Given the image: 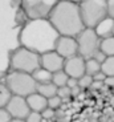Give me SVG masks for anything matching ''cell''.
Returning a JSON list of instances; mask_svg holds the SVG:
<instances>
[{"label":"cell","instance_id":"cell-1","mask_svg":"<svg viewBox=\"0 0 114 122\" xmlns=\"http://www.w3.org/2000/svg\"><path fill=\"white\" fill-rule=\"evenodd\" d=\"M59 36L48 19H32L25 23L20 32V44L41 55L55 49Z\"/></svg>","mask_w":114,"mask_h":122},{"label":"cell","instance_id":"cell-2","mask_svg":"<svg viewBox=\"0 0 114 122\" xmlns=\"http://www.w3.org/2000/svg\"><path fill=\"white\" fill-rule=\"evenodd\" d=\"M48 20L60 36L76 37L85 28L80 15L78 4L65 0H59L56 3L52 12L48 16Z\"/></svg>","mask_w":114,"mask_h":122},{"label":"cell","instance_id":"cell-3","mask_svg":"<svg viewBox=\"0 0 114 122\" xmlns=\"http://www.w3.org/2000/svg\"><path fill=\"white\" fill-rule=\"evenodd\" d=\"M78 9L85 28H94L102 19L109 16L108 0H81Z\"/></svg>","mask_w":114,"mask_h":122},{"label":"cell","instance_id":"cell-4","mask_svg":"<svg viewBox=\"0 0 114 122\" xmlns=\"http://www.w3.org/2000/svg\"><path fill=\"white\" fill-rule=\"evenodd\" d=\"M5 86L13 96H21L27 97L31 93L36 92L37 82L33 80L31 73L19 72V70H11L5 77L4 81Z\"/></svg>","mask_w":114,"mask_h":122},{"label":"cell","instance_id":"cell-5","mask_svg":"<svg viewBox=\"0 0 114 122\" xmlns=\"http://www.w3.org/2000/svg\"><path fill=\"white\" fill-rule=\"evenodd\" d=\"M9 66L11 70L32 73L35 69L40 66V55L25 46H20L11 53Z\"/></svg>","mask_w":114,"mask_h":122},{"label":"cell","instance_id":"cell-6","mask_svg":"<svg viewBox=\"0 0 114 122\" xmlns=\"http://www.w3.org/2000/svg\"><path fill=\"white\" fill-rule=\"evenodd\" d=\"M77 40L78 55L82 56L85 60L92 58L96 56V53L99 51V39L93 28H84L80 33L76 36Z\"/></svg>","mask_w":114,"mask_h":122},{"label":"cell","instance_id":"cell-7","mask_svg":"<svg viewBox=\"0 0 114 122\" xmlns=\"http://www.w3.org/2000/svg\"><path fill=\"white\" fill-rule=\"evenodd\" d=\"M59 0H21V7L28 20L48 19Z\"/></svg>","mask_w":114,"mask_h":122},{"label":"cell","instance_id":"cell-8","mask_svg":"<svg viewBox=\"0 0 114 122\" xmlns=\"http://www.w3.org/2000/svg\"><path fill=\"white\" fill-rule=\"evenodd\" d=\"M4 107L8 110V113L11 114L12 118L24 119L29 114V112H31V109H29V106L27 104L25 97H21V96H13L12 94L9 97L8 102H7V105Z\"/></svg>","mask_w":114,"mask_h":122},{"label":"cell","instance_id":"cell-9","mask_svg":"<svg viewBox=\"0 0 114 122\" xmlns=\"http://www.w3.org/2000/svg\"><path fill=\"white\" fill-rule=\"evenodd\" d=\"M55 51L59 53L61 57L68 58L72 56L78 55L77 48V40L73 36H59L55 45Z\"/></svg>","mask_w":114,"mask_h":122},{"label":"cell","instance_id":"cell-10","mask_svg":"<svg viewBox=\"0 0 114 122\" xmlns=\"http://www.w3.org/2000/svg\"><path fill=\"white\" fill-rule=\"evenodd\" d=\"M62 69L69 77L80 78L82 74H85V58L80 55L65 58Z\"/></svg>","mask_w":114,"mask_h":122},{"label":"cell","instance_id":"cell-11","mask_svg":"<svg viewBox=\"0 0 114 122\" xmlns=\"http://www.w3.org/2000/svg\"><path fill=\"white\" fill-rule=\"evenodd\" d=\"M64 57L59 55L55 49L53 51H48L40 55V66H43L44 69L49 70L50 73L56 72V70L62 69L64 66Z\"/></svg>","mask_w":114,"mask_h":122},{"label":"cell","instance_id":"cell-12","mask_svg":"<svg viewBox=\"0 0 114 122\" xmlns=\"http://www.w3.org/2000/svg\"><path fill=\"white\" fill-rule=\"evenodd\" d=\"M93 29H94V32L97 33V36L99 39L114 36V19H111L110 16L102 19Z\"/></svg>","mask_w":114,"mask_h":122},{"label":"cell","instance_id":"cell-13","mask_svg":"<svg viewBox=\"0 0 114 122\" xmlns=\"http://www.w3.org/2000/svg\"><path fill=\"white\" fill-rule=\"evenodd\" d=\"M25 100H27V104L32 112H39L40 113L48 106V100L44 96H41L40 93H37V92H33L29 96H27Z\"/></svg>","mask_w":114,"mask_h":122},{"label":"cell","instance_id":"cell-14","mask_svg":"<svg viewBox=\"0 0 114 122\" xmlns=\"http://www.w3.org/2000/svg\"><path fill=\"white\" fill-rule=\"evenodd\" d=\"M36 92L40 93L41 96H44V97L48 100L49 97H53V96L57 94V86H56L52 81H49V82H43V84H37Z\"/></svg>","mask_w":114,"mask_h":122},{"label":"cell","instance_id":"cell-15","mask_svg":"<svg viewBox=\"0 0 114 122\" xmlns=\"http://www.w3.org/2000/svg\"><path fill=\"white\" fill-rule=\"evenodd\" d=\"M31 74H32L33 80L37 84H43V82H49V81H52V73H50L49 70L44 69L43 66H39L37 69H35Z\"/></svg>","mask_w":114,"mask_h":122},{"label":"cell","instance_id":"cell-16","mask_svg":"<svg viewBox=\"0 0 114 122\" xmlns=\"http://www.w3.org/2000/svg\"><path fill=\"white\" fill-rule=\"evenodd\" d=\"M99 51L105 56H114V36L101 39V41H99Z\"/></svg>","mask_w":114,"mask_h":122},{"label":"cell","instance_id":"cell-17","mask_svg":"<svg viewBox=\"0 0 114 122\" xmlns=\"http://www.w3.org/2000/svg\"><path fill=\"white\" fill-rule=\"evenodd\" d=\"M98 70H101V62L97 61L96 58H86L85 60V73L89 74V76H93L96 74Z\"/></svg>","mask_w":114,"mask_h":122},{"label":"cell","instance_id":"cell-18","mask_svg":"<svg viewBox=\"0 0 114 122\" xmlns=\"http://www.w3.org/2000/svg\"><path fill=\"white\" fill-rule=\"evenodd\" d=\"M101 70L105 76H114V56H106L101 62Z\"/></svg>","mask_w":114,"mask_h":122},{"label":"cell","instance_id":"cell-19","mask_svg":"<svg viewBox=\"0 0 114 122\" xmlns=\"http://www.w3.org/2000/svg\"><path fill=\"white\" fill-rule=\"evenodd\" d=\"M69 76L64 72V69H60V70H56L52 73V82L55 84L57 88L59 86H64L66 85V81H68Z\"/></svg>","mask_w":114,"mask_h":122},{"label":"cell","instance_id":"cell-20","mask_svg":"<svg viewBox=\"0 0 114 122\" xmlns=\"http://www.w3.org/2000/svg\"><path fill=\"white\" fill-rule=\"evenodd\" d=\"M11 96H12V94H11V92L8 90V88L5 86V84L0 82V107L5 106Z\"/></svg>","mask_w":114,"mask_h":122},{"label":"cell","instance_id":"cell-21","mask_svg":"<svg viewBox=\"0 0 114 122\" xmlns=\"http://www.w3.org/2000/svg\"><path fill=\"white\" fill-rule=\"evenodd\" d=\"M93 78L92 76H89V74H82V76L80 77V78H77V82H78V86H80L82 90H86V89H89L90 84H92Z\"/></svg>","mask_w":114,"mask_h":122},{"label":"cell","instance_id":"cell-22","mask_svg":"<svg viewBox=\"0 0 114 122\" xmlns=\"http://www.w3.org/2000/svg\"><path fill=\"white\" fill-rule=\"evenodd\" d=\"M57 96H59V97L62 100V102H64L65 100H69V98L72 97L70 88H69V86H66V85L59 86V88H57Z\"/></svg>","mask_w":114,"mask_h":122},{"label":"cell","instance_id":"cell-23","mask_svg":"<svg viewBox=\"0 0 114 122\" xmlns=\"http://www.w3.org/2000/svg\"><path fill=\"white\" fill-rule=\"evenodd\" d=\"M62 100L59 97V96L56 94V96H53V97H49L48 98V106L49 107H52V109H55V110H57V109H60V107L62 106Z\"/></svg>","mask_w":114,"mask_h":122},{"label":"cell","instance_id":"cell-24","mask_svg":"<svg viewBox=\"0 0 114 122\" xmlns=\"http://www.w3.org/2000/svg\"><path fill=\"white\" fill-rule=\"evenodd\" d=\"M41 119H43V117H41V114L39 112H32L31 110L29 114L24 118V121L25 122H41Z\"/></svg>","mask_w":114,"mask_h":122},{"label":"cell","instance_id":"cell-25","mask_svg":"<svg viewBox=\"0 0 114 122\" xmlns=\"http://www.w3.org/2000/svg\"><path fill=\"white\" fill-rule=\"evenodd\" d=\"M40 114L44 119H50V121H52L56 117V110L52 109V107H49V106H46L43 112H40Z\"/></svg>","mask_w":114,"mask_h":122},{"label":"cell","instance_id":"cell-26","mask_svg":"<svg viewBox=\"0 0 114 122\" xmlns=\"http://www.w3.org/2000/svg\"><path fill=\"white\" fill-rule=\"evenodd\" d=\"M11 118L12 117L8 113V110L5 107H0V122H9Z\"/></svg>","mask_w":114,"mask_h":122},{"label":"cell","instance_id":"cell-27","mask_svg":"<svg viewBox=\"0 0 114 122\" xmlns=\"http://www.w3.org/2000/svg\"><path fill=\"white\" fill-rule=\"evenodd\" d=\"M92 78H93V81H104V80L106 78V76H105V73H104L102 70H98L96 74L92 76Z\"/></svg>","mask_w":114,"mask_h":122},{"label":"cell","instance_id":"cell-28","mask_svg":"<svg viewBox=\"0 0 114 122\" xmlns=\"http://www.w3.org/2000/svg\"><path fill=\"white\" fill-rule=\"evenodd\" d=\"M104 86L106 88H114V76H108L104 80Z\"/></svg>","mask_w":114,"mask_h":122},{"label":"cell","instance_id":"cell-29","mask_svg":"<svg viewBox=\"0 0 114 122\" xmlns=\"http://www.w3.org/2000/svg\"><path fill=\"white\" fill-rule=\"evenodd\" d=\"M102 86H104V81H92L89 89L90 90H98V89L102 88Z\"/></svg>","mask_w":114,"mask_h":122},{"label":"cell","instance_id":"cell-30","mask_svg":"<svg viewBox=\"0 0 114 122\" xmlns=\"http://www.w3.org/2000/svg\"><path fill=\"white\" fill-rule=\"evenodd\" d=\"M108 12L111 19H114V0H108Z\"/></svg>","mask_w":114,"mask_h":122},{"label":"cell","instance_id":"cell-31","mask_svg":"<svg viewBox=\"0 0 114 122\" xmlns=\"http://www.w3.org/2000/svg\"><path fill=\"white\" fill-rule=\"evenodd\" d=\"M78 82H77V78H74V77H69L68 81H66V86H69V88H74V86H77Z\"/></svg>","mask_w":114,"mask_h":122},{"label":"cell","instance_id":"cell-32","mask_svg":"<svg viewBox=\"0 0 114 122\" xmlns=\"http://www.w3.org/2000/svg\"><path fill=\"white\" fill-rule=\"evenodd\" d=\"M9 122H25L24 119H21V118H11V121Z\"/></svg>","mask_w":114,"mask_h":122},{"label":"cell","instance_id":"cell-33","mask_svg":"<svg viewBox=\"0 0 114 122\" xmlns=\"http://www.w3.org/2000/svg\"><path fill=\"white\" fill-rule=\"evenodd\" d=\"M65 1H72V3H80V1H81V0H65Z\"/></svg>","mask_w":114,"mask_h":122}]
</instances>
